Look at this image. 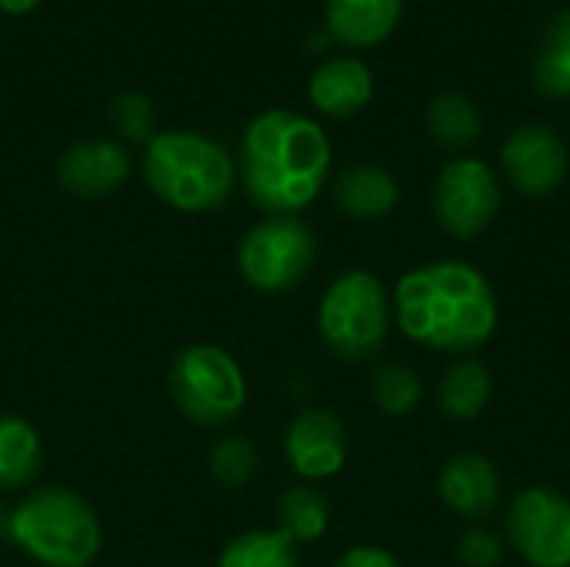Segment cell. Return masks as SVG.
Here are the masks:
<instances>
[{
    "label": "cell",
    "mask_w": 570,
    "mask_h": 567,
    "mask_svg": "<svg viewBox=\"0 0 570 567\" xmlns=\"http://www.w3.org/2000/svg\"><path fill=\"white\" fill-rule=\"evenodd\" d=\"M401 334L428 351L468 358L498 331V294L468 261H434L407 271L391 294Z\"/></svg>",
    "instance_id": "6da1fadb"
},
{
    "label": "cell",
    "mask_w": 570,
    "mask_h": 567,
    "mask_svg": "<svg viewBox=\"0 0 570 567\" xmlns=\"http://www.w3.org/2000/svg\"><path fill=\"white\" fill-rule=\"evenodd\" d=\"M327 174L331 140L317 120L274 107L247 124L240 140V180L261 211L297 214L311 207Z\"/></svg>",
    "instance_id": "7a4b0ae2"
},
{
    "label": "cell",
    "mask_w": 570,
    "mask_h": 567,
    "mask_svg": "<svg viewBox=\"0 0 570 567\" xmlns=\"http://www.w3.org/2000/svg\"><path fill=\"white\" fill-rule=\"evenodd\" d=\"M144 180L174 211L204 214L230 201L237 184L234 157L194 130H160L144 150Z\"/></svg>",
    "instance_id": "3957f363"
},
{
    "label": "cell",
    "mask_w": 570,
    "mask_h": 567,
    "mask_svg": "<svg viewBox=\"0 0 570 567\" xmlns=\"http://www.w3.org/2000/svg\"><path fill=\"white\" fill-rule=\"evenodd\" d=\"M7 538L37 565L87 567L100 555V518L87 498L63 485L30 491L7 515Z\"/></svg>",
    "instance_id": "277c9868"
},
{
    "label": "cell",
    "mask_w": 570,
    "mask_h": 567,
    "mask_svg": "<svg viewBox=\"0 0 570 567\" xmlns=\"http://www.w3.org/2000/svg\"><path fill=\"white\" fill-rule=\"evenodd\" d=\"M394 307L391 297L371 271L337 274L317 307V328L327 351L341 361L374 358L391 334Z\"/></svg>",
    "instance_id": "5b68a950"
},
{
    "label": "cell",
    "mask_w": 570,
    "mask_h": 567,
    "mask_svg": "<svg viewBox=\"0 0 570 567\" xmlns=\"http://www.w3.org/2000/svg\"><path fill=\"white\" fill-rule=\"evenodd\" d=\"M170 394L187 421L224 428L247 404V378L230 351L217 344H190L174 358Z\"/></svg>",
    "instance_id": "8992f818"
},
{
    "label": "cell",
    "mask_w": 570,
    "mask_h": 567,
    "mask_svg": "<svg viewBox=\"0 0 570 567\" xmlns=\"http://www.w3.org/2000/svg\"><path fill=\"white\" fill-rule=\"evenodd\" d=\"M317 257V237L297 214H271L257 221L240 247V277L261 294H284L297 287Z\"/></svg>",
    "instance_id": "52a82bcc"
},
{
    "label": "cell",
    "mask_w": 570,
    "mask_h": 567,
    "mask_svg": "<svg viewBox=\"0 0 570 567\" xmlns=\"http://www.w3.org/2000/svg\"><path fill=\"white\" fill-rule=\"evenodd\" d=\"M501 207V184L491 164L478 157H454L434 180V217L444 234L471 241L491 227Z\"/></svg>",
    "instance_id": "ba28073f"
},
{
    "label": "cell",
    "mask_w": 570,
    "mask_h": 567,
    "mask_svg": "<svg viewBox=\"0 0 570 567\" xmlns=\"http://www.w3.org/2000/svg\"><path fill=\"white\" fill-rule=\"evenodd\" d=\"M508 545L531 567H570V498L528 488L511 501Z\"/></svg>",
    "instance_id": "9c48e42d"
},
{
    "label": "cell",
    "mask_w": 570,
    "mask_h": 567,
    "mask_svg": "<svg viewBox=\"0 0 570 567\" xmlns=\"http://www.w3.org/2000/svg\"><path fill=\"white\" fill-rule=\"evenodd\" d=\"M501 167L524 197H548L568 177V144L548 124H521L501 147Z\"/></svg>",
    "instance_id": "30bf717a"
},
{
    "label": "cell",
    "mask_w": 570,
    "mask_h": 567,
    "mask_svg": "<svg viewBox=\"0 0 570 567\" xmlns=\"http://www.w3.org/2000/svg\"><path fill=\"white\" fill-rule=\"evenodd\" d=\"M284 458L304 481L334 478L347 461V431L327 408L301 411L284 434Z\"/></svg>",
    "instance_id": "8fae6325"
},
{
    "label": "cell",
    "mask_w": 570,
    "mask_h": 567,
    "mask_svg": "<svg viewBox=\"0 0 570 567\" xmlns=\"http://www.w3.org/2000/svg\"><path fill=\"white\" fill-rule=\"evenodd\" d=\"M127 177H130V154L117 140H100V137L70 144L57 164V180L63 184V190L87 201L120 190Z\"/></svg>",
    "instance_id": "7c38bea8"
},
{
    "label": "cell",
    "mask_w": 570,
    "mask_h": 567,
    "mask_svg": "<svg viewBox=\"0 0 570 567\" xmlns=\"http://www.w3.org/2000/svg\"><path fill=\"white\" fill-rule=\"evenodd\" d=\"M438 495H441L444 508L454 511L458 518L484 521L501 498V475L484 454L464 451V454H454L441 468Z\"/></svg>",
    "instance_id": "4fadbf2b"
},
{
    "label": "cell",
    "mask_w": 570,
    "mask_h": 567,
    "mask_svg": "<svg viewBox=\"0 0 570 567\" xmlns=\"http://www.w3.org/2000/svg\"><path fill=\"white\" fill-rule=\"evenodd\" d=\"M311 104L327 117H354L374 97V77L357 57H331L307 80Z\"/></svg>",
    "instance_id": "5bb4252c"
},
{
    "label": "cell",
    "mask_w": 570,
    "mask_h": 567,
    "mask_svg": "<svg viewBox=\"0 0 570 567\" xmlns=\"http://www.w3.org/2000/svg\"><path fill=\"white\" fill-rule=\"evenodd\" d=\"M404 13V0H327L324 23L327 33L354 50L384 43Z\"/></svg>",
    "instance_id": "9a60e30c"
},
{
    "label": "cell",
    "mask_w": 570,
    "mask_h": 567,
    "mask_svg": "<svg viewBox=\"0 0 570 567\" xmlns=\"http://www.w3.org/2000/svg\"><path fill=\"white\" fill-rule=\"evenodd\" d=\"M397 197H401V187L394 174L381 164H354L341 170L334 180V201L354 221L387 217L397 207Z\"/></svg>",
    "instance_id": "2e32d148"
},
{
    "label": "cell",
    "mask_w": 570,
    "mask_h": 567,
    "mask_svg": "<svg viewBox=\"0 0 570 567\" xmlns=\"http://www.w3.org/2000/svg\"><path fill=\"white\" fill-rule=\"evenodd\" d=\"M43 465V444L30 421L0 414V491H20L33 485Z\"/></svg>",
    "instance_id": "e0dca14e"
},
{
    "label": "cell",
    "mask_w": 570,
    "mask_h": 567,
    "mask_svg": "<svg viewBox=\"0 0 570 567\" xmlns=\"http://www.w3.org/2000/svg\"><path fill=\"white\" fill-rule=\"evenodd\" d=\"M428 130L444 150H468L484 134V117L478 104L461 90H441L428 107Z\"/></svg>",
    "instance_id": "ac0fdd59"
},
{
    "label": "cell",
    "mask_w": 570,
    "mask_h": 567,
    "mask_svg": "<svg viewBox=\"0 0 570 567\" xmlns=\"http://www.w3.org/2000/svg\"><path fill=\"white\" fill-rule=\"evenodd\" d=\"M491 394H494V378H491L488 364H481L474 358L454 361L438 388L441 411L454 421H474L488 408Z\"/></svg>",
    "instance_id": "d6986e66"
},
{
    "label": "cell",
    "mask_w": 570,
    "mask_h": 567,
    "mask_svg": "<svg viewBox=\"0 0 570 567\" xmlns=\"http://www.w3.org/2000/svg\"><path fill=\"white\" fill-rule=\"evenodd\" d=\"M217 567H301V555L277 528H254L227 541Z\"/></svg>",
    "instance_id": "ffe728a7"
},
{
    "label": "cell",
    "mask_w": 570,
    "mask_h": 567,
    "mask_svg": "<svg viewBox=\"0 0 570 567\" xmlns=\"http://www.w3.org/2000/svg\"><path fill=\"white\" fill-rule=\"evenodd\" d=\"M327 525H331V508L321 491L297 485L277 498V531L287 535L294 545H311L324 538Z\"/></svg>",
    "instance_id": "44dd1931"
},
{
    "label": "cell",
    "mask_w": 570,
    "mask_h": 567,
    "mask_svg": "<svg viewBox=\"0 0 570 567\" xmlns=\"http://www.w3.org/2000/svg\"><path fill=\"white\" fill-rule=\"evenodd\" d=\"M531 77L544 97H554V100L570 97V7L548 23Z\"/></svg>",
    "instance_id": "7402d4cb"
},
{
    "label": "cell",
    "mask_w": 570,
    "mask_h": 567,
    "mask_svg": "<svg viewBox=\"0 0 570 567\" xmlns=\"http://www.w3.org/2000/svg\"><path fill=\"white\" fill-rule=\"evenodd\" d=\"M371 394H374V404L391 414V418H404L411 414L417 404H421V378L401 364V361H391V364H381L371 378Z\"/></svg>",
    "instance_id": "603a6c76"
},
{
    "label": "cell",
    "mask_w": 570,
    "mask_h": 567,
    "mask_svg": "<svg viewBox=\"0 0 570 567\" xmlns=\"http://www.w3.org/2000/svg\"><path fill=\"white\" fill-rule=\"evenodd\" d=\"M210 478L220 488H247L257 475V448L240 438V434H224L220 441H214L210 448Z\"/></svg>",
    "instance_id": "cb8c5ba5"
},
{
    "label": "cell",
    "mask_w": 570,
    "mask_h": 567,
    "mask_svg": "<svg viewBox=\"0 0 570 567\" xmlns=\"http://www.w3.org/2000/svg\"><path fill=\"white\" fill-rule=\"evenodd\" d=\"M110 117L117 124V130L127 140H144L150 144L157 137L154 130V104L144 94H120L110 107Z\"/></svg>",
    "instance_id": "d4e9b609"
},
{
    "label": "cell",
    "mask_w": 570,
    "mask_h": 567,
    "mask_svg": "<svg viewBox=\"0 0 570 567\" xmlns=\"http://www.w3.org/2000/svg\"><path fill=\"white\" fill-rule=\"evenodd\" d=\"M504 558V545L501 538H494L491 531H464L458 541V561L464 567H498Z\"/></svg>",
    "instance_id": "484cf974"
},
{
    "label": "cell",
    "mask_w": 570,
    "mask_h": 567,
    "mask_svg": "<svg viewBox=\"0 0 570 567\" xmlns=\"http://www.w3.org/2000/svg\"><path fill=\"white\" fill-rule=\"evenodd\" d=\"M334 567H401V561L384 551V548H374V545H357V548H347Z\"/></svg>",
    "instance_id": "4316f807"
},
{
    "label": "cell",
    "mask_w": 570,
    "mask_h": 567,
    "mask_svg": "<svg viewBox=\"0 0 570 567\" xmlns=\"http://www.w3.org/2000/svg\"><path fill=\"white\" fill-rule=\"evenodd\" d=\"M37 3H40V0H0V10L17 17V13H27V10H33Z\"/></svg>",
    "instance_id": "83f0119b"
},
{
    "label": "cell",
    "mask_w": 570,
    "mask_h": 567,
    "mask_svg": "<svg viewBox=\"0 0 570 567\" xmlns=\"http://www.w3.org/2000/svg\"><path fill=\"white\" fill-rule=\"evenodd\" d=\"M7 528V511H3V505H0V531Z\"/></svg>",
    "instance_id": "f1b7e54d"
}]
</instances>
